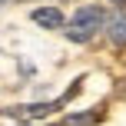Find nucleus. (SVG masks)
Returning a JSON list of instances; mask_svg holds the SVG:
<instances>
[{
	"instance_id": "4",
	"label": "nucleus",
	"mask_w": 126,
	"mask_h": 126,
	"mask_svg": "<svg viewBox=\"0 0 126 126\" xmlns=\"http://www.w3.org/2000/svg\"><path fill=\"white\" fill-rule=\"evenodd\" d=\"M63 103L57 100V103H30V106H13L10 113L13 116H20V120H43V116H50L53 110H60Z\"/></svg>"
},
{
	"instance_id": "2",
	"label": "nucleus",
	"mask_w": 126,
	"mask_h": 126,
	"mask_svg": "<svg viewBox=\"0 0 126 126\" xmlns=\"http://www.w3.org/2000/svg\"><path fill=\"white\" fill-rule=\"evenodd\" d=\"M30 20H33L37 27H43V30H63V27H66V17H63V10H60V7H53V3L30 10Z\"/></svg>"
},
{
	"instance_id": "1",
	"label": "nucleus",
	"mask_w": 126,
	"mask_h": 126,
	"mask_svg": "<svg viewBox=\"0 0 126 126\" xmlns=\"http://www.w3.org/2000/svg\"><path fill=\"white\" fill-rule=\"evenodd\" d=\"M106 7H100V3H80L73 10V17H70V27H76V30H86V33H93L96 37V30H103L106 27Z\"/></svg>"
},
{
	"instance_id": "7",
	"label": "nucleus",
	"mask_w": 126,
	"mask_h": 126,
	"mask_svg": "<svg viewBox=\"0 0 126 126\" xmlns=\"http://www.w3.org/2000/svg\"><path fill=\"white\" fill-rule=\"evenodd\" d=\"M113 3H120V7H126V0H113Z\"/></svg>"
},
{
	"instance_id": "8",
	"label": "nucleus",
	"mask_w": 126,
	"mask_h": 126,
	"mask_svg": "<svg viewBox=\"0 0 126 126\" xmlns=\"http://www.w3.org/2000/svg\"><path fill=\"white\" fill-rule=\"evenodd\" d=\"M3 3H10V0H0V7H3Z\"/></svg>"
},
{
	"instance_id": "6",
	"label": "nucleus",
	"mask_w": 126,
	"mask_h": 126,
	"mask_svg": "<svg viewBox=\"0 0 126 126\" xmlns=\"http://www.w3.org/2000/svg\"><path fill=\"white\" fill-rule=\"evenodd\" d=\"M63 37H66L70 43H90V40H93V33H86V30H76V27H63Z\"/></svg>"
},
{
	"instance_id": "5",
	"label": "nucleus",
	"mask_w": 126,
	"mask_h": 126,
	"mask_svg": "<svg viewBox=\"0 0 126 126\" xmlns=\"http://www.w3.org/2000/svg\"><path fill=\"white\" fill-rule=\"evenodd\" d=\"M103 106H96V110H83V113H70V116H63L60 126H100L103 123Z\"/></svg>"
},
{
	"instance_id": "3",
	"label": "nucleus",
	"mask_w": 126,
	"mask_h": 126,
	"mask_svg": "<svg viewBox=\"0 0 126 126\" xmlns=\"http://www.w3.org/2000/svg\"><path fill=\"white\" fill-rule=\"evenodd\" d=\"M103 30H106V37H110L113 47H126V7H120L116 13H110Z\"/></svg>"
}]
</instances>
